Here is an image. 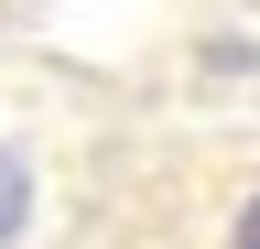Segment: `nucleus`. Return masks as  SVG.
<instances>
[{
	"label": "nucleus",
	"instance_id": "obj_1",
	"mask_svg": "<svg viewBox=\"0 0 260 249\" xmlns=\"http://www.w3.org/2000/svg\"><path fill=\"white\" fill-rule=\"evenodd\" d=\"M22 217H32V173L11 163V152H0V249L22 238Z\"/></svg>",
	"mask_w": 260,
	"mask_h": 249
},
{
	"label": "nucleus",
	"instance_id": "obj_2",
	"mask_svg": "<svg viewBox=\"0 0 260 249\" xmlns=\"http://www.w3.org/2000/svg\"><path fill=\"white\" fill-rule=\"evenodd\" d=\"M239 249H260V206H249V217H239Z\"/></svg>",
	"mask_w": 260,
	"mask_h": 249
}]
</instances>
